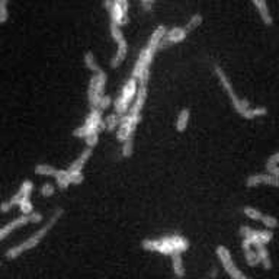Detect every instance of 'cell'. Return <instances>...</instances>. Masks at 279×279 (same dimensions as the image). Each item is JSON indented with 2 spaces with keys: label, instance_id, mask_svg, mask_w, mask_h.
<instances>
[{
  "label": "cell",
  "instance_id": "obj_14",
  "mask_svg": "<svg viewBox=\"0 0 279 279\" xmlns=\"http://www.w3.org/2000/svg\"><path fill=\"white\" fill-rule=\"evenodd\" d=\"M252 3H253L255 9L258 10L262 22L266 26H272L273 25V16H272L269 6H268V0H252Z\"/></svg>",
  "mask_w": 279,
  "mask_h": 279
},
{
  "label": "cell",
  "instance_id": "obj_32",
  "mask_svg": "<svg viewBox=\"0 0 279 279\" xmlns=\"http://www.w3.org/2000/svg\"><path fill=\"white\" fill-rule=\"evenodd\" d=\"M55 193V186L52 183H44L42 188H41V195L45 197V198H50Z\"/></svg>",
  "mask_w": 279,
  "mask_h": 279
},
{
  "label": "cell",
  "instance_id": "obj_35",
  "mask_svg": "<svg viewBox=\"0 0 279 279\" xmlns=\"http://www.w3.org/2000/svg\"><path fill=\"white\" fill-rule=\"evenodd\" d=\"M114 2L120 5V8L125 15H128V0H114Z\"/></svg>",
  "mask_w": 279,
  "mask_h": 279
},
{
  "label": "cell",
  "instance_id": "obj_2",
  "mask_svg": "<svg viewBox=\"0 0 279 279\" xmlns=\"http://www.w3.org/2000/svg\"><path fill=\"white\" fill-rule=\"evenodd\" d=\"M214 73L218 79L219 85L222 86V89L226 90V93L229 95L230 100H231V105L234 110L239 114L241 118L244 120H255V118H260V117H265L268 114V109L265 106H256V108H252L250 106V102L247 99H241L237 96L236 90L233 89V85L227 77L226 71L219 67L218 64H214Z\"/></svg>",
  "mask_w": 279,
  "mask_h": 279
},
{
  "label": "cell",
  "instance_id": "obj_9",
  "mask_svg": "<svg viewBox=\"0 0 279 279\" xmlns=\"http://www.w3.org/2000/svg\"><path fill=\"white\" fill-rule=\"evenodd\" d=\"M106 73L102 70L98 74H93L89 83V89H88V99H89L90 106L92 109L93 108H98V103H99L100 98L103 96V92H105V86H106Z\"/></svg>",
  "mask_w": 279,
  "mask_h": 279
},
{
  "label": "cell",
  "instance_id": "obj_4",
  "mask_svg": "<svg viewBox=\"0 0 279 279\" xmlns=\"http://www.w3.org/2000/svg\"><path fill=\"white\" fill-rule=\"evenodd\" d=\"M141 247L147 252H156L161 255H175V253H183L189 249V241L180 234H173L168 237H161L156 240H144L141 243Z\"/></svg>",
  "mask_w": 279,
  "mask_h": 279
},
{
  "label": "cell",
  "instance_id": "obj_26",
  "mask_svg": "<svg viewBox=\"0 0 279 279\" xmlns=\"http://www.w3.org/2000/svg\"><path fill=\"white\" fill-rule=\"evenodd\" d=\"M109 31H110L112 38H114V41H115L117 44H120V42H122V41H125V37H124V34H122V31H121L120 25H117V23L110 22Z\"/></svg>",
  "mask_w": 279,
  "mask_h": 279
},
{
  "label": "cell",
  "instance_id": "obj_37",
  "mask_svg": "<svg viewBox=\"0 0 279 279\" xmlns=\"http://www.w3.org/2000/svg\"><path fill=\"white\" fill-rule=\"evenodd\" d=\"M8 2H9V0H8Z\"/></svg>",
  "mask_w": 279,
  "mask_h": 279
},
{
  "label": "cell",
  "instance_id": "obj_25",
  "mask_svg": "<svg viewBox=\"0 0 279 279\" xmlns=\"http://www.w3.org/2000/svg\"><path fill=\"white\" fill-rule=\"evenodd\" d=\"M243 253H244V260H246V263H247L249 266H252V268H253V266H256V265H260L259 256H258L256 250L255 249L244 250Z\"/></svg>",
  "mask_w": 279,
  "mask_h": 279
},
{
  "label": "cell",
  "instance_id": "obj_8",
  "mask_svg": "<svg viewBox=\"0 0 279 279\" xmlns=\"http://www.w3.org/2000/svg\"><path fill=\"white\" fill-rule=\"evenodd\" d=\"M215 255L218 258L219 263L222 266V269L226 270V273L229 275L231 279H250L247 275H244L241 270L237 268L236 262L233 260V256H231V252H230L226 246L219 244L215 249Z\"/></svg>",
  "mask_w": 279,
  "mask_h": 279
},
{
  "label": "cell",
  "instance_id": "obj_5",
  "mask_svg": "<svg viewBox=\"0 0 279 279\" xmlns=\"http://www.w3.org/2000/svg\"><path fill=\"white\" fill-rule=\"evenodd\" d=\"M240 236H241V250H249L256 246H266L270 240L273 239L272 230H255L249 226L240 227Z\"/></svg>",
  "mask_w": 279,
  "mask_h": 279
},
{
  "label": "cell",
  "instance_id": "obj_16",
  "mask_svg": "<svg viewBox=\"0 0 279 279\" xmlns=\"http://www.w3.org/2000/svg\"><path fill=\"white\" fill-rule=\"evenodd\" d=\"M90 156H92V149H86L81 151V154H80L77 159L74 160L71 164H70V170H73V172H81L83 168H85V164L88 163V160L90 159Z\"/></svg>",
  "mask_w": 279,
  "mask_h": 279
},
{
  "label": "cell",
  "instance_id": "obj_19",
  "mask_svg": "<svg viewBox=\"0 0 279 279\" xmlns=\"http://www.w3.org/2000/svg\"><path fill=\"white\" fill-rule=\"evenodd\" d=\"M83 61H85V66H86L93 74H98L99 71H102V69H100V66L98 64V61H96V59H95V55H93L92 51H86V52H85Z\"/></svg>",
  "mask_w": 279,
  "mask_h": 279
},
{
  "label": "cell",
  "instance_id": "obj_12",
  "mask_svg": "<svg viewBox=\"0 0 279 279\" xmlns=\"http://www.w3.org/2000/svg\"><path fill=\"white\" fill-rule=\"evenodd\" d=\"M186 37H188V32L185 31L183 26H175V28H172V30H168L164 38L160 42L159 50L160 48H168V47L173 45V44H179V42H182Z\"/></svg>",
  "mask_w": 279,
  "mask_h": 279
},
{
  "label": "cell",
  "instance_id": "obj_22",
  "mask_svg": "<svg viewBox=\"0 0 279 279\" xmlns=\"http://www.w3.org/2000/svg\"><path fill=\"white\" fill-rule=\"evenodd\" d=\"M34 170H35V173L40 175V176H52V178H54V175H55V172H57V169H55L54 166L47 164V163H40V164H37Z\"/></svg>",
  "mask_w": 279,
  "mask_h": 279
},
{
  "label": "cell",
  "instance_id": "obj_7",
  "mask_svg": "<svg viewBox=\"0 0 279 279\" xmlns=\"http://www.w3.org/2000/svg\"><path fill=\"white\" fill-rule=\"evenodd\" d=\"M137 92H138V81L134 79V77H130L128 81L124 85L120 96L117 98L115 103H114L115 114H118V115L122 117L127 110L130 109L131 103L134 102L135 96H137Z\"/></svg>",
  "mask_w": 279,
  "mask_h": 279
},
{
  "label": "cell",
  "instance_id": "obj_1",
  "mask_svg": "<svg viewBox=\"0 0 279 279\" xmlns=\"http://www.w3.org/2000/svg\"><path fill=\"white\" fill-rule=\"evenodd\" d=\"M168 32V28L164 25H160L157 26L154 32L151 34L147 45L144 47V50L140 52V57L135 66H134V70H132V74L131 77L138 81V86H147L149 85V77H150V66L154 60V55L156 52L159 51V45L161 40L164 38Z\"/></svg>",
  "mask_w": 279,
  "mask_h": 279
},
{
  "label": "cell",
  "instance_id": "obj_18",
  "mask_svg": "<svg viewBox=\"0 0 279 279\" xmlns=\"http://www.w3.org/2000/svg\"><path fill=\"white\" fill-rule=\"evenodd\" d=\"M253 249L256 250V253H258V256H259L260 265H262L266 270L272 269V260H270V255L268 247H266V246H256V247H253Z\"/></svg>",
  "mask_w": 279,
  "mask_h": 279
},
{
  "label": "cell",
  "instance_id": "obj_27",
  "mask_svg": "<svg viewBox=\"0 0 279 279\" xmlns=\"http://www.w3.org/2000/svg\"><path fill=\"white\" fill-rule=\"evenodd\" d=\"M243 214H244L247 218L253 219V221H260L262 215H263V212H262L260 209L255 208V207H244V208H243Z\"/></svg>",
  "mask_w": 279,
  "mask_h": 279
},
{
  "label": "cell",
  "instance_id": "obj_34",
  "mask_svg": "<svg viewBox=\"0 0 279 279\" xmlns=\"http://www.w3.org/2000/svg\"><path fill=\"white\" fill-rule=\"evenodd\" d=\"M85 141H86L88 149L93 150V147H96V146H98V143H99V134H92V135H88V137L85 138Z\"/></svg>",
  "mask_w": 279,
  "mask_h": 279
},
{
  "label": "cell",
  "instance_id": "obj_28",
  "mask_svg": "<svg viewBox=\"0 0 279 279\" xmlns=\"http://www.w3.org/2000/svg\"><path fill=\"white\" fill-rule=\"evenodd\" d=\"M260 221H262V224L268 230H273L278 227V219L275 218L273 215H269V214H263Z\"/></svg>",
  "mask_w": 279,
  "mask_h": 279
},
{
  "label": "cell",
  "instance_id": "obj_24",
  "mask_svg": "<svg viewBox=\"0 0 279 279\" xmlns=\"http://www.w3.org/2000/svg\"><path fill=\"white\" fill-rule=\"evenodd\" d=\"M202 20H204L202 15H201V13H195V15L190 16V19L186 22V25H185L183 28H185V31L189 34V32H192V31L197 30V28L200 26L201 23H202Z\"/></svg>",
  "mask_w": 279,
  "mask_h": 279
},
{
  "label": "cell",
  "instance_id": "obj_31",
  "mask_svg": "<svg viewBox=\"0 0 279 279\" xmlns=\"http://www.w3.org/2000/svg\"><path fill=\"white\" fill-rule=\"evenodd\" d=\"M9 19V12H8V0H0V25L6 23Z\"/></svg>",
  "mask_w": 279,
  "mask_h": 279
},
{
  "label": "cell",
  "instance_id": "obj_17",
  "mask_svg": "<svg viewBox=\"0 0 279 279\" xmlns=\"http://www.w3.org/2000/svg\"><path fill=\"white\" fill-rule=\"evenodd\" d=\"M170 260H172V270L175 273L176 278L182 279L185 276V268H183V260H182V253H175L170 255Z\"/></svg>",
  "mask_w": 279,
  "mask_h": 279
},
{
  "label": "cell",
  "instance_id": "obj_29",
  "mask_svg": "<svg viewBox=\"0 0 279 279\" xmlns=\"http://www.w3.org/2000/svg\"><path fill=\"white\" fill-rule=\"evenodd\" d=\"M134 151V140L128 138L122 143V157H131Z\"/></svg>",
  "mask_w": 279,
  "mask_h": 279
},
{
  "label": "cell",
  "instance_id": "obj_20",
  "mask_svg": "<svg viewBox=\"0 0 279 279\" xmlns=\"http://www.w3.org/2000/svg\"><path fill=\"white\" fill-rule=\"evenodd\" d=\"M189 117H190V110L188 108H183L180 110L179 115H178V120H176V131L179 132H183L186 130L188 124H189Z\"/></svg>",
  "mask_w": 279,
  "mask_h": 279
},
{
  "label": "cell",
  "instance_id": "obj_15",
  "mask_svg": "<svg viewBox=\"0 0 279 279\" xmlns=\"http://www.w3.org/2000/svg\"><path fill=\"white\" fill-rule=\"evenodd\" d=\"M127 52H128V42L127 40L122 41L120 44H117V52L114 54L112 60H110V67H120L121 64L124 63L125 57H127Z\"/></svg>",
  "mask_w": 279,
  "mask_h": 279
},
{
  "label": "cell",
  "instance_id": "obj_11",
  "mask_svg": "<svg viewBox=\"0 0 279 279\" xmlns=\"http://www.w3.org/2000/svg\"><path fill=\"white\" fill-rule=\"evenodd\" d=\"M42 221V214L38 212V211H34V212H31L28 215H20L18 218L12 219L10 222H8L6 226H3L2 229H0V241L2 240H5L8 236H9L12 231H15V230L20 229V227H23V226H26V224H34V222H41Z\"/></svg>",
  "mask_w": 279,
  "mask_h": 279
},
{
  "label": "cell",
  "instance_id": "obj_23",
  "mask_svg": "<svg viewBox=\"0 0 279 279\" xmlns=\"http://www.w3.org/2000/svg\"><path fill=\"white\" fill-rule=\"evenodd\" d=\"M103 122H105V128L108 131H114L115 128H118L120 127V122H121V115H118V114H110V115H108L105 120H103Z\"/></svg>",
  "mask_w": 279,
  "mask_h": 279
},
{
  "label": "cell",
  "instance_id": "obj_36",
  "mask_svg": "<svg viewBox=\"0 0 279 279\" xmlns=\"http://www.w3.org/2000/svg\"><path fill=\"white\" fill-rule=\"evenodd\" d=\"M209 279H212V278H215L217 275H218V269L217 268H212V269L209 270Z\"/></svg>",
  "mask_w": 279,
  "mask_h": 279
},
{
  "label": "cell",
  "instance_id": "obj_6",
  "mask_svg": "<svg viewBox=\"0 0 279 279\" xmlns=\"http://www.w3.org/2000/svg\"><path fill=\"white\" fill-rule=\"evenodd\" d=\"M103 130H105V122L102 118V110H99L98 108H93L88 115L85 124L73 131V135L77 137V138H86L88 135L99 134L100 131Z\"/></svg>",
  "mask_w": 279,
  "mask_h": 279
},
{
  "label": "cell",
  "instance_id": "obj_10",
  "mask_svg": "<svg viewBox=\"0 0 279 279\" xmlns=\"http://www.w3.org/2000/svg\"><path fill=\"white\" fill-rule=\"evenodd\" d=\"M32 190H34V183H32L31 180H23V182L20 183L19 190H18L9 201H5V202L0 204V211H2V212H8V211L12 209V207H15V205L20 207L22 204L31 201V193H32Z\"/></svg>",
  "mask_w": 279,
  "mask_h": 279
},
{
  "label": "cell",
  "instance_id": "obj_33",
  "mask_svg": "<svg viewBox=\"0 0 279 279\" xmlns=\"http://www.w3.org/2000/svg\"><path fill=\"white\" fill-rule=\"evenodd\" d=\"M110 105H112V99H110V96H108V95H103V96L100 98L99 103H98V109L103 112L105 109H108Z\"/></svg>",
  "mask_w": 279,
  "mask_h": 279
},
{
  "label": "cell",
  "instance_id": "obj_13",
  "mask_svg": "<svg viewBox=\"0 0 279 279\" xmlns=\"http://www.w3.org/2000/svg\"><path fill=\"white\" fill-rule=\"evenodd\" d=\"M103 6L108 9L109 12V16H110V22H114V23H117V25H125L127 22H128V15H125L122 9L120 8V5L118 3H115L114 0H105V3H103Z\"/></svg>",
  "mask_w": 279,
  "mask_h": 279
},
{
  "label": "cell",
  "instance_id": "obj_21",
  "mask_svg": "<svg viewBox=\"0 0 279 279\" xmlns=\"http://www.w3.org/2000/svg\"><path fill=\"white\" fill-rule=\"evenodd\" d=\"M54 179H55V183H57V186H59L60 189H67V188L70 186L67 169H64V170L57 169L55 175H54Z\"/></svg>",
  "mask_w": 279,
  "mask_h": 279
},
{
  "label": "cell",
  "instance_id": "obj_30",
  "mask_svg": "<svg viewBox=\"0 0 279 279\" xmlns=\"http://www.w3.org/2000/svg\"><path fill=\"white\" fill-rule=\"evenodd\" d=\"M67 173H69L70 185H79L85 179V176H83L81 172H73V170L67 169Z\"/></svg>",
  "mask_w": 279,
  "mask_h": 279
},
{
  "label": "cell",
  "instance_id": "obj_3",
  "mask_svg": "<svg viewBox=\"0 0 279 279\" xmlns=\"http://www.w3.org/2000/svg\"><path fill=\"white\" fill-rule=\"evenodd\" d=\"M63 214H64V209L63 208L55 209L54 214H52V217L47 221V224H45L44 227H41L38 231H35L30 239H26L25 241L19 243V244L10 247V249L6 252V258H8V259H16V258H19L22 253H25V252H28V250H32L34 247H37L41 241H42V239L50 233V230L55 226V222L61 218Z\"/></svg>",
  "mask_w": 279,
  "mask_h": 279
}]
</instances>
